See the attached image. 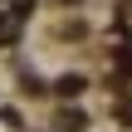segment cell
Returning <instances> with one entry per match:
<instances>
[{"label":"cell","mask_w":132,"mask_h":132,"mask_svg":"<svg viewBox=\"0 0 132 132\" xmlns=\"http://www.w3.org/2000/svg\"><path fill=\"white\" fill-rule=\"evenodd\" d=\"M122 122H132V103H122Z\"/></svg>","instance_id":"1"},{"label":"cell","mask_w":132,"mask_h":132,"mask_svg":"<svg viewBox=\"0 0 132 132\" xmlns=\"http://www.w3.org/2000/svg\"><path fill=\"white\" fill-rule=\"evenodd\" d=\"M5 34H10V24H5V15H0V39H5Z\"/></svg>","instance_id":"2"}]
</instances>
